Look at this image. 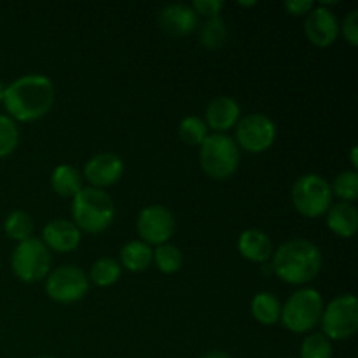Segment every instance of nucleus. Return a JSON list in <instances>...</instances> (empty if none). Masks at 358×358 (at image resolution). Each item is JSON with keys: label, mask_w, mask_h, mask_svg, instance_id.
Segmentation results:
<instances>
[{"label": "nucleus", "mask_w": 358, "mask_h": 358, "mask_svg": "<svg viewBox=\"0 0 358 358\" xmlns=\"http://www.w3.org/2000/svg\"><path fill=\"white\" fill-rule=\"evenodd\" d=\"M55 100V84L48 76L27 73L6 86L2 103L13 121L31 122L44 117L52 108Z\"/></svg>", "instance_id": "f257e3e1"}, {"label": "nucleus", "mask_w": 358, "mask_h": 358, "mask_svg": "<svg viewBox=\"0 0 358 358\" xmlns=\"http://www.w3.org/2000/svg\"><path fill=\"white\" fill-rule=\"evenodd\" d=\"M10 268L14 276L24 283L45 280L51 273V250L38 238L20 241L10 255Z\"/></svg>", "instance_id": "0eeeda50"}, {"label": "nucleus", "mask_w": 358, "mask_h": 358, "mask_svg": "<svg viewBox=\"0 0 358 358\" xmlns=\"http://www.w3.org/2000/svg\"><path fill=\"white\" fill-rule=\"evenodd\" d=\"M252 315L255 320L262 325H275L280 322L282 315V304L278 297L273 296L271 292H259L255 294L250 304Z\"/></svg>", "instance_id": "412c9836"}, {"label": "nucleus", "mask_w": 358, "mask_h": 358, "mask_svg": "<svg viewBox=\"0 0 358 358\" xmlns=\"http://www.w3.org/2000/svg\"><path fill=\"white\" fill-rule=\"evenodd\" d=\"M327 226L336 236L352 238L358 229V212L353 203L339 201L327 210Z\"/></svg>", "instance_id": "a211bd4d"}, {"label": "nucleus", "mask_w": 358, "mask_h": 358, "mask_svg": "<svg viewBox=\"0 0 358 358\" xmlns=\"http://www.w3.org/2000/svg\"><path fill=\"white\" fill-rule=\"evenodd\" d=\"M90 283L86 273L77 266H59L45 276V292L56 303L72 304L86 296Z\"/></svg>", "instance_id": "1a4fd4ad"}, {"label": "nucleus", "mask_w": 358, "mask_h": 358, "mask_svg": "<svg viewBox=\"0 0 358 358\" xmlns=\"http://www.w3.org/2000/svg\"><path fill=\"white\" fill-rule=\"evenodd\" d=\"M34 227V219H31L30 213L23 212V210H14L3 220V231H6V234L10 240L17 241V243L31 238Z\"/></svg>", "instance_id": "4be33fe9"}, {"label": "nucleus", "mask_w": 358, "mask_h": 358, "mask_svg": "<svg viewBox=\"0 0 358 358\" xmlns=\"http://www.w3.org/2000/svg\"><path fill=\"white\" fill-rule=\"evenodd\" d=\"M73 224L90 234L103 233L115 219V203L103 189L83 187L72 198Z\"/></svg>", "instance_id": "7ed1b4c3"}, {"label": "nucleus", "mask_w": 358, "mask_h": 358, "mask_svg": "<svg viewBox=\"0 0 358 358\" xmlns=\"http://www.w3.org/2000/svg\"><path fill=\"white\" fill-rule=\"evenodd\" d=\"M124 173V161L114 152H100L91 157L84 166V177L91 187L105 189L119 182Z\"/></svg>", "instance_id": "ddd939ff"}, {"label": "nucleus", "mask_w": 358, "mask_h": 358, "mask_svg": "<svg viewBox=\"0 0 358 358\" xmlns=\"http://www.w3.org/2000/svg\"><path fill=\"white\" fill-rule=\"evenodd\" d=\"M273 273L290 285H306L322 271L324 255L317 243L306 238L285 241L273 252Z\"/></svg>", "instance_id": "f03ea898"}, {"label": "nucleus", "mask_w": 358, "mask_h": 358, "mask_svg": "<svg viewBox=\"0 0 358 358\" xmlns=\"http://www.w3.org/2000/svg\"><path fill=\"white\" fill-rule=\"evenodd\" d=\"M240 147L226 133H212L199 145V164L210 178L226 180L240 166Z\"/></svg>", "instance_id": "20e7f679"}, {"label": "nucleus", "mask_w": 358, "mask_h": 358, "mask_svg": "<svg viewBox=\"0 0 358 358\" xmlns=\"http://www.w3.org/2000/svg\"><path fill=\"white\" fill-rule=\"evenodd\" d=\"M20 143V128L7 114H0V159L10 156Z\"/></svg>", "instance_id": "c85d7f7f"}, {"label": "nucleus", "mask_w": 358, "mask_h": 358, "mask_svg": "<svg viewBox=\"0 0 358 358\" xmlns=\"http://www.w3.org/2000/svg\"><path fill=\"white\" fill-rule=\"evenodd\" d=\"M80 231L73 222L65 219L51 220L42 229V241L45 247L52 252L66 254L79 247L80 243Z\"/></svg>", "instance_id": "2eb2a0df"}, {"label": "nucleus", "mask_w": 358, "mask_h": 358, "mask_svg": "<svg viewBox=\"0 0 358 358\" xmlns=\"http://www.w3.org/2000/svg\"><path fill=\"white\" fill-rule=\"evenodd\" d=\"M119 276H121V264H119V261L112 257H101L91 266L87 278L96 287H112L114 283H117Z\"/></svg>", "instance_id": "b1692460"}, {"label": "nucleus", "mask_w": 358, "mask_h": 358, "mask_svg": "<svg viewBox=\"0 0 358 358\" xmlns=\"http://www.w3.org/2000/svg\"><path fill=\"white\" fill-rule=\"evenodd\" d=\"M304 34L317 48H329L339 37L338 16L327 6H315L304 21Z\"/></svg>", "instance_id": "f8f14e48"}, {"label": "nucleus", "mask_w": 358, "mask_h": 358, "mask_svg": "<svg viewBox=\"0 0 358 358\" xmlns=\"http://www.w3.org/2000/svg\"><path fill=\"white\" fill-rule=\"evenodd\" d=\"M41 358H55V357H41Z\"/></svg>", "instance_id": "e433bc0d"}, {"label": "nucleus", "mask_w": 358, "mask_h": 358, "mask_svg": "<svg viewBox=\"0 0 358 358\" xmlns=\"http://www.w3.org/2000/svg\"><path fill=\"white\" fill-rule=\"evenodd\" d=\"M227 37H229V31H227L226 23L220 16L210 17L205 21V24L199 30V42L203 44V48L206 49H220L226 45Z\"/></svg>", "instance_id": "5701e85b"}, {"label": "nucleus", "mask_w": 358, "mask_h": 358, "mask_svg": "<svg viewBox=\"0 0 358 358\" xmlns=\"http://www.w3.org/2000/svg\"><path fill=\"white\" fill-rule=\"evenodd\" d=\"M178 136L187 145H201L208 136V126L199 115H187L178 124Z\"/></svg>", "instance_id": "a878e982"}, {"label": "nucleus", "mask_w": 358, "mask_h": 358, "mask_svg": "<svg viewBox=\"0 0 358 358\" xmlns=\"http://www.w3.org/2000/svg\"><path fill=\"white\" fill-rule=\"evenodd\" d=\"M152 261L156 262L157 269L163 275H173L184 264V255L177 245L164 243L156 247V250L152 252Z\"/></svg>", "instance_id": "393cba45"}, {"label": "nucleus", "mask_w": 358, "mask_h": 358, "mask_svg": "<svg viewBox=\"0 0 358 358\" xmlns=\"http://www.w3.org/2000/svg\"><path fill=\"white\" fill-rule=\"evenodd\" d=\"M322 334L331 341H345L358 331V301L353 294L334 297L320 318Z\"/></svg>", "instance_id": "6e6552de"}, {"label": "nucleus", "mask_w": 358, "mask_h": 358, "mask_svg": "<svg viewBox=\"0 0 358 358\" xmlns=\"http://www.w3.org/2000/svg\"><path fill=\"white\" fill-rule=\"evenodd\" d=\"M283 358H292V357H283Z\"/></svg>", "instance_id": "4c0bfd02"}, {"label": "nucleus", "mask_w": 358, "mask_h": 358, "mask_svg": "<svg viewBox=\"0 0 358 358\" xmlns=\"http://www.w3.org/2000/svg\"><path fill=\"white\" fill-rule=\"evenodd\" d=\"M283 6H285L287 13H290L292 16H308V13H310L317 3L311 2V0H287Z\"/></svg>", "instance_id": "2f4dec72"}, {"label": "nucleus", "mask_w": 358, "mask_h": 358, "mask_svg": "<svg viewBox=\"0 0 358 358\" xmlns=\"http://www.w3.org/2000/svg\"><path fill=\"white\" fill-rule=\"evenodd\" d=\"M159 24L166 34L185 37L198 27V14L191 3H168L159 10Z\"/></svg>", "instance_id": "4468645a"}, {"label": "nucleus", "mask_w": 358, "mask_h": 358, "mask_svg": "<svg viewBox=\"0 0 358 358\" xmlns=\"http://www.w3.org/2000/svg\"><path fill=\"white\" fill-rule=\"evenodd\" d=\"M301 358H332V341L322 332H311L301 345Z\"/></svg>", "instance_id": "cd10ccee"}, {"label": "nucleus", "mask_w": 358, "mask_h": 358, "mask_svg": "<svg viewBox=\"0 0 358 358\" xmlns=\"http://www.w3.org/2000/svg\"><path fill=\"white\" fill-rule=\"evenodd\" d=\"M175 229H177V220H175L173 212L163 205L145 206L136 219L138 236L147 245L159 247V245L170 243Z\"/></svg>", "instance_id": "9b49d317"}, {"label": "nucleus", "mask_w": 358, "mask_h": 358, "mask_svg": "<svg viewBox=\"0 0 358 358\" xmlns=\"http://www.w3.org/2000/svg\"><path fill=\"white\" fill-rule=\"evenodd\" d=\"M191 7L194 9L196 14H201L205 17H217L220 14V10L224 9L222 0H194L191 3Z\"/></svg>", "instance_id": "7c9ffc66"}, {"label": "nucleus", "mask_w": 358, "mask_h": 358, "mask_svg": "<svg viewBox=\"0 0 358 358\" xmlns=\"http://www.w3.org/2000/svg\"><path fill=\"white\" fill-rule=\"evenodd\" d=\"M238 250L241 257L250 262L266 264L273 257V241L264 231L261 229H247L238 238Z\"/></svg>", "instance_id": "f3484780"}, {"label": "nucleus", "mask_w": 358, "mask_h": 358, "mask_svg": "<svg viewBox=\"0 0 358 358\" xmlns=\"http://www.w3.org/2000/svg\"><path fill=\"white\" fill-rule=\"evenodd\" d=\"M241 7H250V6H257V2L255 0H252V2H240Z\"/></svg>", "instance_id": "c9c22d12"}, {"label": "nucleus", "mask_w": 358, "mask_h": 358, "mask_svg": "<svg viewBox=\"0 0 358 358\" xmlns=\"http://www.w3.org/2000/svg\"><path fill=\"white\" fill-rule=\"evenodd\" d=\"M3 94H6V84H3L2 80H0V103H2V101H3Z\"/></svg>", "instance_id": "f704fd0d"}, {"label": "nucleus", "mask_w": 358, "mask_h": 358, "mask_svg": "<svg viewBox=\"0 0 358 358\" xmlns=\"http://www.w3.org/2000/svg\"><path fill=\"white\" fill-rule=\"evenodd\" d=\"M276 140V124L269 115L254 112L245 115L236 124L234 142L250 154H261L271 149Z\"/></svg>", "instance_id": "9d476101"}, {"label": "nucleus", "mask_w": 358, "mask_h": 358, "mask_svg": "<svg viewBox=\"0 0 358 358\" xmlns=\"http://www.w3.org/2000/svg\"><path fill=\"white\" fill-rule=\"evenodd\" d=\"M332 196H338L341 201L353 203L358 199V173L353 170L341 171L331 185Z\"/></svg>", "instance_id": "bb28decb"}, {"label": "nucleus", "mask_w": 358, "mask_h": 358, "mask_svg": "<svg viewBox=\"0 0 358 358\" xmlns=\"http://www.w3.org/2000/svg\"><path fill=\"white\" fill-rule=\"evenodd\" d=\"M152 248L142 240L128 241L124 247L121 248V262L119 264L124 266L128 271L131 273H142L152 262Z\"/></svg>", "instance_id": "aec40b11"}, {"label": "nucleus", "mask_w": 358, "mask_h": 358, "mask_svg": "<svg viewBox=\"0 0 358 358\" xmlns=\"http://www.w3.org/2000/svg\"><path fill=\"white\" fill-rule=\"evenodd\" d=\"M339 31H343V35H345L350 44H358V10H350L346 14L343 24H339Z\"/></svg>", "instance_id": "c756f323"}, {"label": "nucleus", "mask_w": 358, "mask_h": 358, "mask_svg": "<svg viewBox=\"0 0 358 358\" xmlns=\"http://www.w3.org/2000/svg\"><path fill=\"white\" fill-rule=\"evenodd\" d=\"M357 156H358V147L357 145H353L352 147V150H350V157H352V166H353V171L357 170V166H358V159H357Z\"/></svg>", "instance_id": "72a5a7b5"}, {"label": "nucleus", "mask_w": 358, "mask_h": 358, "mask_svg": "<svg viewBox=\"0 0 358 358\" xmlns=\"http://www.w3.org/2000/svg\"><path fill=\"white\" fill-rule=\"evenodd\" d=\"M241 108L234 98L217 96L208 103L205 112V122L215 133H224L238 124Z\"/></svg>", "instance_id": "dca6fc26"}, {"label": "nucleus", "mask_w": 358, "mask_h": 358, "mask_svg": "<svg viewBox=\"0 0 358 358\" xmlns=\"http://www.w3.org/2000/svg\"><path fill=\"white\" fill-rule=\"evenodd\" d=\"M324 306V297L317 289L296 290L282 306L280 322L290 332L304 334L320 324Z\"/></svg>", "instance_id": "39448f33"}, {"label": "nucleus", "mask_w": 358, "mask_h": 358, "mask_svg": "<svg viewBox=\"0 0 358 358\" xmlns=\"http://www.w3.org/2000/svg\"><path fill=\"white\" fill-rule=\"evenodd\" d=\"M51 187L62 198H73L83 185V175L73 164H58L51 175Z\"/></svg>", "instance_id": "6ab92c4d"}, {"label": "nucleus", "mask_w": 358, "mask_h": 358, "mask_svg": "<svg viewBox=\"0 0 358 358\" xmlns=\"http://www.w3.org/2000/svg\"><path fill=\"white\" fill-rule=\"evenodd\" d=\"M292 205L297 213L315 219L327 213L332 205V189L329 180L317 173H306L297 178L292 185Z\"/></svg>", "instance_id": "423d86ee"}, {"label": "nucleus", "mask_w": 358, "mask_h": 358, "mask_svg": "<svg viewBox=\"0 0 358 358\" xmlns=\"http://www.w3.org/2000/svg\"><path fill=\"white\" fill-rule=\"evenodd\" d=\"M203 358H233V357H231L229 353L222 352V350H213V352L206 353V355Z\"/></svg>", "instance_id": "473e14b6"}]
</instances>
